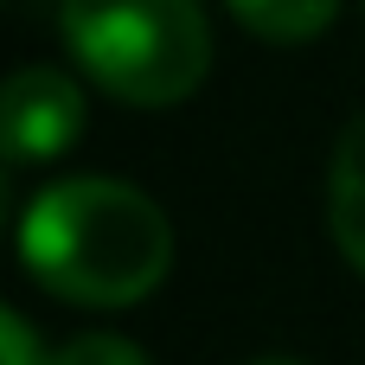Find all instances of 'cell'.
<instances>
[{"mask_svg":"<svg viewBox=\"0 0 365 365\" xmlns=\"http://www.w3.org/2000/svg\"><path fill=\"white\" fill-rule=\"evenodd\" d=\"M19 257L32 282L71 308H135L173 269V225L141 186L83 173L26 205Z\"/></svg>","mask_w":365,"mask_h":365,"instance_id":"obj_1","label":"cell"},{"mask_svg":"<svg viewBox=\"0 0 365 365\" xmlns=\"http://www.w3.org/2000/svg\"><path fill=\"white\" fill-rule=\"evenodd\" d=\"M0 135H6V167H45L77 148L83 135V90L77 77L51 64H26L0 90Z\"/></svg>","mask_w":365,"mask_h":365,"instance_id":"obj_3","label":"cell"},{"mask_svg":"<svg viewBox=\"0 0 365 365\" xmlns=\"http://www.w3.org/2000/svg\"><path fill=\"white\" fill-rule=\"evenodd\" d=\"M250 365H295V359H250Z\"/></svg>","mask_w":365,"mask_h":365,"instance_id":"obj_8","label":"cell"},{"mask_svg":"<svg viewBox=\"0 0 365 365\" xmlns=\"http://www.w3.org/2000/svg\"><path fill=\"white\" fill-rule=\"evenodd\" d=\"M0 359L6 365H51L45 353H38V340H32V327H26V314H0Z\"/></svg>","mask_w":365,"mask_h":365,"instance_id":"obj_7","label":"cell"},{"mask_svg":"<svg viewBox=\"0 0 365 365\" xmlns=\"http://www.w3.org/2000/svg\"><path fill=\"white\" fill-rule=\"evenodd\" d=\"M327 225H334L340 257L365 276V109L346 122L334 167H327Z\"/></svg>","mask_w":365,"mask_h":365,"instance_id":"obj_4","label":"cell"},{"mask_svg":"<svg viewBox=\"0 0 365 365\" xmlns=\"http://www.w3.org/2000/svg\"><path fill=\"white\" fill-rule=\"evenodd\" d=\"M58 38L128 109H173L212 71V19L199 0H64Z\"/></svg>","mask_w":365,"mask_h":365,"instance_id":"obj_2","label":"cell"},{"mask_svg":"<svg viewBox=\"0 0 365 365\" xmlns=\"http://www.w3.org/2000/svg\"><path fill=\"white\" fill-rule=\"evenodd\" d=\"M51 365H148V353L122 334H77L51 353Z\"/></svg>","mask_w":365,"mask_h":365,"instance_id":"obj_6","label":"cell"},{"mask_svg":"<svg viewBox=\"0 0 365 365\" xmlns=\"http://www.w3.org/2000/svg\"><path fill=\"white\" fill-rule=\"evenodd\" d=\"M225 6L263 45H308L340 19V0H225Z\"/></svg>","mask_w":365,"mask_h":365,"instance_id":"obj_5","label":"cell"}]
</instances>
